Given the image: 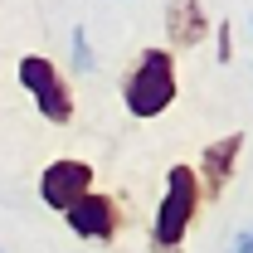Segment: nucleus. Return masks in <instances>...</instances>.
<instances>
[{"label":"nucleus","mask_w":253,"mask_h":253,"mask_svg":"<svg viewBox=\"0 0 253 253\" xmlns=\"http://www.w3.org/2000/svg\"><path fill=\"white\" fill-rule=\"evenodd\" d=\"M63 219L68 229L78 234V239H88V244H112L117 239V229H122V210H117V200L112 195H83L73 210H63Z\"/></svg>","instance_id":"nucleus-5"},{"label":"nucleus","mask_w":253,"mask_h":253,"mask_svg":"<svg viewBox=\"0 0 253 253\" xmlns=\"http://www.w3.org/2000/svg\"><path fill=\"white\" fill-rule=\"evenodd\" d=\"M239 151H244V131H229V136H219V141H210V146H205L200 170H195V180H200V200H205V195H210V200H219V195H224V185L234 180Z\"/></svg>","instance_id":"nucleus-6"},{"label":"nucleus","mask_w":253,"mask_h":253,"mask_svg":"<svg viewBox=\"0 0 253 253\" xmlns=\"http://www.w3.org/2000/svg\"><path fill=\"white\" fill-rule=\"evenodd\" d=\"M0 253H5V249H0Z\"/></svg>","instance_id":"nucleus-11"},{"label":"nucleus","mask_w":253,"mask_h":253,"mask_svg":"<svg viewBox=\"0 0 253 253\" xmlns=\"http://www.w3.org/2000/svg\"><path fill=\"white\" fill-rule=\"evenodd\" d=\"M180 93V83H175V59H170V49H141L136 63H131V73H126L122 83V102L131 117H141V122H151L161 117L170 102Z\"/></svg>","instance_id":"nucleus-1"},{"label":"nucleus","mask_w":253,"mask_h":253,"mask_svg":"<svg viewBox=\"0 0 253 253\" xmlns=\"http://www.w3.org/2000/svg\"><path fill=\"white\" fill-rule=\"evenodd\" d=\"M214 44H219V63H229V59H234V30H229L224 20L214 25Z\"/></svg>","instance_id":"nucleus-9"},{"label":"nucleus","mask_w":253,"mask_h":253,"mask_svg":"<svg viewBox=\"0 0 253 253\" xmlns=\"http://www.w3.org/2000/svg\"><path fill=\"white\" fill-rule=\"evenodd\" d=\"M166 30H170V49H195L210 34V10L200 0H166Z\"/></svg>","instance_id":"nucleus-7"},{"label":"nucleus","mask_w":253,"mask_h":253,"mask_svg":"<svg viewBox=\"0 0 253 253\" xmlns=\"http://www.w3.org/2000/svg\"><path fill=\"white\" fill-rule=\"evenodd\" d=\"M200 210V180L190 166H170L166 175V195L156 205V219H151V253H180L190 224Z\"/></svg>","instance_id":"nucleus-2"},{"label":"nucleus","mask_w":253,"mask_h":253,"mask_svg":"<svg viewBox=\"0 0 253 253\" xmlns=\"http://www.w3.org/2000/svg\"><path fill=\"white\" fill-rule=\"evenodd\" d=\"M73 63H78L83 73H93V49H88V34H83V25L73 30Z\"/></svg>","instance_id":"nucleus-8"},{"label":"nucleus","mask_w":253,"mask_h":253,"mask_svg":"<svg viewBox=\"0 0 253 253\" xmlns=\"http://www.w3.org/2000/svg\"><path fill=\"white\" fill-rule=\"evenodd\" d=\"M234 253H253V229H244V234L234 239Z\"/></svg>","instance_id":"nucleus-10"},{"label":"nucleus","mask_w":253,"mask_h":253,"mask_svg":"<svg viewBox=\"0 0 253 253\" xmlns=\"http://www.w3.org/2000/svg\"><path fill=\"white\" fill-rule=\"evenodd\" d=\"M20 88L34 97V107H39L44 122H54V126L73 122V88H68V78L44 54H25L20 59Z\"/></svg>","instance_id":"nucleus-3"},{"label":"nucleus","mask_w":253,"mask_h":253,"mask_svg":"<svg viewBox=\"0 0 253 253\" xmlns=\"http://www.w3.org/2000/svg\"><path fill=\"white\" fill-rule=\"evenodd\" d=\"M83 195H93V166L88 161H73L63 156L54 166H44V175H39V200L49 205V210H73Z\"/></svg>","instance_id":"nucleus-4"}]
</instances>
